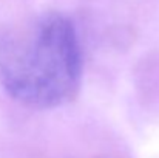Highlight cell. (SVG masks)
<instances>
[{
  "mask_svg": "<svg viewBox=\"0 0 159 158\" xmlns=\"http://www.w3.org/2000/svg\"><path fill=\"white\" fill-rule=\"evenodd\" d=\"M82 50L73 22L57 12L0 28V85L17 103L50 110L76 99Z\"/></svg>",
  "mask_w": 159,
  "mask_h": 158,
  "instance_id": "cell-1",
  "label": "cell"
}]
</instances>
